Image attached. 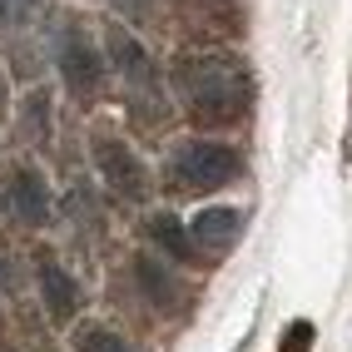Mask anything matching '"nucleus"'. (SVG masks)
I'll list each match as a JSON object with an SVG mask.
<instances>
[{"mask_svg": "<svg viewBox=\"0 0 352 352\" xmlns=\"http://www.w3.org/2000/svg\"><path fill=\"white\" fill-rule=\"evenodd\" d=\"M174 85H179V100L189 104V114H194V120H208V124H233V120H243L248 95H253L248 65H243L239 55H223V50L179 55Z\"/></svg>", "mask_w": 352, "mask_h": 352, "instance_id": "1", "label": "nucleus"}, {"mask_svg": "<svg viewBox=\"0 0 352 352\" xmlns=\"http://www.w3.org/2000/svg\"><path fill=\"white\" fill-rule=\"evenodd\" d=\"M169 174L179 189H223L243 174V159L239 149L219 144V139H184V144L169 154Z\"/></svg>", "mask_w": 352, "mask_h": 352, "instance_id": "2", "label": "nucleus"}, {"mask_svg": "<svg viewBox=\"0 0 352 352\" xmlns=\"http://www.w3.org/2000/svg\"><path fill=\"white\" fill-rule=\"evenodd\" d=\"M104 50H109L114 69L124 75L129 95H134L139 104H154V100H159V65H154V55L144 50V45H139V35H129L124 25H109Z\"/></svg>", "mask_w": 352, "mask_h": 352, "instance_id": "3", "label": "nucleus"}, {"mask_svg": "<svg viewBox=\"0 0 352 352\" xmlns=\"http://www.w3.org/2000/svg\"><path fill=\"white\" fill-rule=\"evenodd\" d=\"M55 60H60V75H65V85H69V95H95L100 89V80H104V65H100V55H95V45L85 40V30H75V25H65L60 35H55Z\"/></svg>", "mask_w": 352, "mask_h": 352, "instance_id": "4", "label": "nucleus"}, {"mask_svg": "<svg viewBox=\"0 0 352 352\" xmlns=\"http://www.w3.org/2000/svg\"><path fill=\"white\" fill-rule=\"evenodd\" d=\"M95 164H100V174H104V184L120 199H129V204H139L149 194V174H144V164H139V154L129 149V144H120V139H109V134H100L95 139Z\"/></svg>", "mask_w": 352, "mask_h": 352, "instance_id": "5", "label": "nucleus"}, {"mask_svg": "<svg viewBox=\"0 0 352 352\" xmlns=\"http://www.w3.org/2000/svg\"><path fill=\"white\" fill-rule=\"evenodd\" d=\"M6 204H10V214L20 223L40 228L45 219H50V189H45V174L30 169V164H20V169L10 174V184H6Z\"/></svg>", "mask_w": 352, "mask_h": 352, "instance_id": "6", "label": "nucleus"}, {"mask_svg": "<svg viewBox=\"0 0 352 352\" xmlns=\"http://www.w3.org/2000/svg\"><path fill=\"white\" fill-rule=\"evenodd\" d=\"M189 233H194V243L204 253H228L233 243H239V233H243V214H239V208H228V204L199 208L194 223H189Z\"/></svg>", "mask_w": 352, "mask_h": 352, "instance_id": "7", "label": "nucleus"}, {"mask_svg": "<svg viewBox=\"0 0 352 352\" xmlns=\"http://www.w3.org/2000/svg\"><path fill=\"white\" fill-rule=\"evenodd\" d=\"M35 278H40V298H45V313L50 318H75V308H80V288H75V278H69L50 253H40L35 258Z\"/></svg>", "mask_w": 352, "mask_h": 352, "instance_id": "8", "label": "nucleus"}, {"mask_svg": "<svg viewBox=\"0 0 352 352\" xmlns=\"http://www.w3.org/2000/svg\"><path fill=\"white\" fill-rule=\"evenodd\" d=\"M134 278H139V288H144V298L154 302L159 313H174L179 302H184V283L159 263V258H139V263H134Z\"/></svg>", "mask_w": 352, "mask_h": 352, "instance_id": "9", "label": "nucleus"}, {"mask_svg": "<svg viewBox=\"0 0 352 352\" xmlns=\"http://www.w3.org/2000/svg\"><path fill=\"white\" fill-rule=\"evenodd\" d=\"M144 233H149V239H154L164 253H169V258H174V263H194V258L204 253V248L194 243V233L184 228L174 214H154V219L144 223Z\"/></svg>", "mask_w": 352, "mask_h": 352, "instance_id": "10", "label": "nucleus"}, {"mask_svg": "<svg viewBox=\"0 0 352 352\" xmlns=\"http://www.w3.org/2000/svg\"><path fill=\"white\" fill-rule=\"evenodd\" d=\"M75 352H129V342L114 333V327L80 322V327H75Z\"/></svg>", "mask_w": 352, "mask_h": 352, "instance_id": "11", "label": "nucleus"}, {"mask_svg": "<svg viewBox=\"0 0 352 352\" xmlns=\"http://www.w3.org/2000/svg\"><path fill=\"white\" fill-rule=\"evenodd\" d=\"M25 134L35 139V144H45L50 139V95H30V104H25Z\"/></svg>", "mask_w": 352, "mask_h": 352, "instance_id": "12", "label": "nucleus"}, {"mask_svg": "<svg viewBox=\"0 0 352 352\" xmlns=\"http://www.w3.org/2000/svg\"><path fill=\"white\" fill-rule=\"evenodd\" d=\"M308 347H313V322L308 318L288 322V333L278 338V352H308Z\"/></svg>", "mask_w": 352, "mask_h": 352, "instance_id": "13", "label": "nucleus"}, {"mask_svg": "<svg viewBox=\"0 0 352 352\" xmlns=\"http://www.w3.org/2000/svg\"><path fill=\"white\" fill-rule=\"evenodd\" d=\"M30 15V0H0V30H15Z\"/></svg>", "mask_w": 352, "mask_h": 352, "instance_id": "14", "label": "nucleus"}, {"mask_svg": "<svg viewBox=\"0 0 352 352\" xmlns=\"http://www.w3.org/2000/svg\"><path fill=\"white\" fill-rule=\"evenodd\" d=\"M0 288H10V253L0 248Z\"/></svg>", "mask_w": 352, "mask_h": 352, "instance_id": "15", "label": "nucleus"}, {"mask_svg": "<svg viewBox=\"0 0 352 352\" xmlns=\"http://www.w3.org/2000/svg\"><path fill=\"white\" fill-rule=\"evenodd\" d=\"M0 109H6V75H0Z\"/></svg>", "mask_w": 352, "mask_h": 352, "instance_id": "16", "label": "nucleus"}]
</instances>
